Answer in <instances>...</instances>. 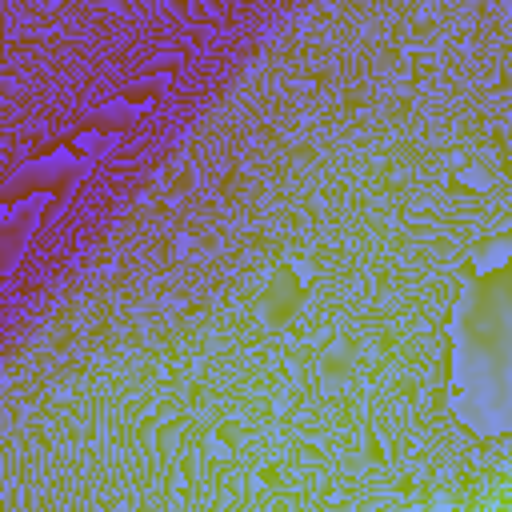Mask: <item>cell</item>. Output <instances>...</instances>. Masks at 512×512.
Returning <instances> with one entry per match:
<instances>
[{
    "label": "cell",
    "instance_id": "obj_1",
    "mask_svg": "<svg viewBox=\"0 0 512 512\" xmlns=\"http://www.w3.org/2000/svg\"><path fill=\"white\" fill-rule=\"evenodd\" d=\"M300 296H304L300 268H296V264H280V268H276V280H272V316L284 320V316L296 308Z\"/></svg>",
    "mask_w": 512,
    "mask_h": 512
}]
</instances>
